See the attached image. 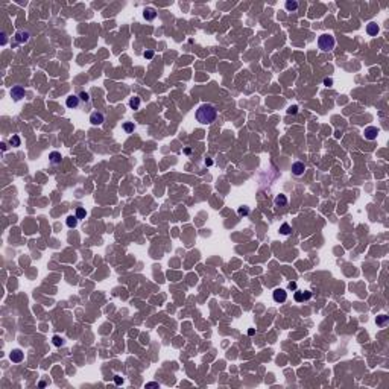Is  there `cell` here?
<instances>
[{"mask_svg":"<svg viewBox=\"0 0 389 389\" xmlns=\"http://www.w3.org/2000/svg\"><path fill=\"white\" fill-rule=\"evenodd\" d=\"M216 117H217V111L210 104H202L196 109V120L202 125H210L216 120Z\"/></svg>","mask_w":389,"mask_h":389,"instance_id":"6da1fadb","label":"cell"},{"mask_svg":"<svg viewBox=\"0 0 389 389\" xmlns=\"http://www.w3.org/2000/svg\"><path fill=\"white\" fill-rule=\"evenodd\" d=\"M334 44H336V40L334 36L330 35V34H324L318 38V47L322 50V52H330L334 49Z\"/></svg>","mask_w":389,"mask_h":389,"instance_id":"7a4b0ae2","label":"cell"},{"mask_svg":"<svg viewBox=\"0 0 389 389\" xmlns=\"http://www.w3.org/2000/svg\"><path fill=\"white\" fill-rule=\"evenodd\" d=\"M272 298H274L275 303H280V304H281V303H284V301L287 299V292H286L284 289H280V287H278V289H275V290L272 292Z\"/></svg>","mask_w":389,"mask_h":389,"instance_id":"3957f363","label":"cell"},{"mask_svg":"<svg viewBox=\"0 0 389 389\" xmlns=\"http://www.w3.org/2000/svg\"><path fill=\"white\" fill-rule=\"evenodd\" d=\"M104 120H105L104 114H102V113H99V111H95V113H91V114H90V123H91V125H95V126L102 125V123H104Z\"/></svg>","mask_w":389,"mask_h":389,"instance_id":"277c9868","label":"cell"},{"mask_svg":"<svg viewBox=\"0 0 389 389\" xmlns=\"http://www.w3.org/2000/svg\"><path fill=\"white\" fill-rule=\"evenodd\" d=\"M366 140H376L378 135V128L377 126H368L365 128V132H363Z\"/></svg>","mask_w":389,"mask_h":389,"instance_id":"5b68a950","label":"cell"},{"mask_svg":"<svg viewBox=\"0 0 389 389\" xmlns=\"http://www.w3.org/2000/svg\"><path fill=\"white\" fill-rule=\"evenodd\" d=\"M24 95H26V91H24L23 87H20V85H15V87H12L11 96H12V99H14V100H20L22 97H24Z\"/></svg>","mask_w":389,"mask_h":389,"instance_id":"8992f818","label":"cell"},{"mask_svg":"<svg viewBox=\"0 0 389 389\" xmlns=\"http://www.w3.org/2000/svg\"><path fill=\"white\" fill-rule=\"evenodd\" d=\"M29 31H18L17 34H15V43H18V44H24V43H27L29 41Z\"/></svg>","mask_w":389,"mask_h":389,"instance_id":"52a82bcc","label":"cell"},{"mask_svg":"<svg viewBox=\"0 0 389 389\" xmlns=\"http://www.w3.org/2000/svg\"><path fill=\"white\" fill-rule=\"evenodd\" d=\"M294 298H295V301H296V303H303V301H307V299H310V298H312V292H309V290H306V292L296 290L295 295H294Z\"/></svg>","mask_w":389,"mask_h":389,"instance_id":"ba28073f","label":"cell"},{"mask_svg":"<svg viewBox=\"0 0 389 389\" xmlns=\"http://www.w3.org/2000/svg\"><path fill=\"white\" fill-rule=\"evenodd\" d=\"M292 172H294V175H296V177H301L306 172V164L301 163V161H295L294 164H292Z\"/></svg>","mask_w":389,"mask_h":389,"instance_id":"9c48e42d","label":"cell"},{"mask_svg":"<svg viewBox=\"0 0 389 389\" xmlns=\"http://www.w3.org/2000/svg\"><path fill=\"white\" fill-rule=\"evenodd\" d=\"M79 96H75V95H71V96H69L67 99H66V105H67V108H70V109H75V108H78L79 106Z\"/></svg>","mask_w":389,"mask_h":389,"instance_id":"30bf717a","label":"cell"},{"mask_svg":"<svg viewBox=\"0 0 389 389\" xmlns=\"http://www.w3.org/2000/svg\"><path fill=\"white\" fill-rule=\"evenodd\" d=\"M9 359L14 363H20L23 360V351L22 350H12V353L9 354Z\"/></svg>","mask_w":389,"mask_h":389,"instance_id":"8fae6325","label":"cell"},{"mask_svg":"<svg viewBox=\"0 0 389 389\" xmlns=\"http://www.w3.org/2000/svg\"><path fill=\"white\" fill-rule=\"evenodd\" d=\"M380 32V27L377 26V23H374V22H371V23L366 24V34L371 36H376Z\"/></svg>","mask_w":389,"mask_h":389,"instance_id":"7c38bea8","label":"cell"},{"mask_svg":"<svg viewBox=\"0 0 389 389\" xmlns=\"http://www.w3.org/2000/svg\"><path fill=\"white\" fill-rule=\"evenodd\" d=\"M143 17L148 20V22H152L157 18V11L153 9V8H146L144 11H143Z\"/></svg>","mask_w":389,"mask_h":389,"instance_id":"4fadbf2b","label":"cell"},{"mask_svg":"<svg viewBox=\"0 0 389 389\" xmlns=\"http://www.w3.org/2000/svg\"><path fill=\"white\" fill-rule=\"evenodd\" d=\"M49 161H50L52 164H61V161H62V157H61V153H59V152L53 151V152L49 153Z\"/></svg>","mask_w":389,"mask_h":389,"instance_id":"5bb4252c","label":"cell"},{"mask_svg":"<svg viewBox=\"0 0 389 389\" xmlns=\"http://www.w3.org/2000/svg\"><path fill=\"white\" fill-rule=\"evenodd\" d=\"M284 6H286V9H287V11L294 12V11L298 9V2H296V0H287Z\"/></svg>","mask_w":389,"mask_h":389,"instance_id":"9a60e30c","label":"cell"},{"mask_svg":"<svg viewBox=\"0 0 389 389\" xmlns=\"http://www.w3.org/2000/svg\"><path fill=\"white\" fill-rule=\"evenodd\" d=\"M140 104H142L140 97H131V99H129L131 109H139V108H140Z\"/></svg>","mask_w":389,"mask_h":389,"instance_id":"2e32d148","label":"cell"},{"mask_svg":"<svg viewBox=\"0 0 389 389\" xmlns=\"http://www.w3.org/2000/svg\"><path fill=\"white\" fill-rule=\"evenodd\" d=\"M66 224L69 228H75L76 225H78V217L76 216H69L67 219H66Z\"/></svg>","mask_w":389,"mask_h":389,"instance_id":"e0dca14e","label":"cell"},{"mask_svg":"<svg viewBox=\"0 0 389 389\" xmlns=\"http://www.w3.org/2000/svg\"><path fill=\"white\" fill-rule=\"evenodd\" d=\"M287 204V198L284 196V195H278L277 198H275V205H278V207H284Z\"/></svg>","mask_w":389,"mask_h":389,"instance_id":"ac0fdd59","label":"cell"},{"mask_svg":"<svg viewBox=\"0 0 389 389\" xmlns=\"http://www.w3.org/2000/svg\"><path fill=\"white\" fill-rule=\"evenodd\" d=\"M280 233H281L283 236H289V234L292 233V226L289 224H283L280 226Z\"/></svg>","mask_w":389,"mask_h":389,"instance_id":"d6986e66","label":"cell"},{"mask_svg":"<svg viewBox=\"0 0 389 389\" xmlns=\"http://www.w3.org/2000/svg\"><path fill=\"white\" fill-rule=\"evenodd\" d=\"M9 144H11V146H15V148H17V146H20V144H22L20 137H18V135H12L11 139H9Z\"/></svg>","mask_w":389,"mask_h":389,"instance_id":"ffe728a7","label":"cell"},{"mask_svg":"<svg viewBox=\"0 0 389 389\" xmlns=\"http://www.w3.org/2000/svg\"><path fill=\"white\" fill-rule=\"evenodd\" d=\"M376 322H377V325L383 327V325H385V324L388 322V316H386V315H380V316H377Z\"/></svg>","mask_w":389,"mask_h":389,"instance_id":"44dd1931","label":"cell"},{"mask_svg":"<svg viewBox=\"0 0 389 389\" xmlns=\"http://www.w3.org/2000/svg\"><path fill=\"white\" fill-rule=\"evenodd\" d=\"M123 131H125V132H128V134L132 132V131H134V123H132V122H126V123H123Z\"/></svg>","mask_w":389,"mask_h":389,"instance_id":"7402d4cb","label":"cell"},{"mask_svg":"<svg viewBox=\"0 0 389 389\" xmlns=\"http://www.w3.org/2000/svg\"><path fill=\"white\" fill-rule=\"evenodd\" d=\"M237 213H239V216H248V214H249V207H246V205H243V207H239Z\"/></svg>","mask_w":389,"mask_h":389,"instance_id":"603a6c76","label":"cell"},{"mask_svg":"<svg viewBox=\"0 0 389 389\" xmlns=\"http://www.w3.org/2000/svg\"><path fill=\"white\" fill-rule=\"evenodd\" d=\"M52 342H53V345H55V347H61V345L64 343L62 338H59V336H53V338H52Z\"/></svg>","mask_w":389,"mask_h":389,"instance_id":"cb8c5ba5","label":"cell"},{"mask_svg":"<svg viewBox=\"0 0 389 389\" xmlns=\"http://www.w3.org/2000/svg\"><path fill=\"white\" fill-rule=\"evenodd\" d=\"M75 216H76L78 219H84V217L87 216V212H85L84 208H78V210H76V214H75Z\"/></svg>","mask_w":389,"mask_h":389,"instance_id":"d4e9b609","label":"cell"},{"mask_svg":"<svg viewBox=\"0 0 389 389\" xmlns=\"http://www.w3.org/2000/svg\"><path fill=\"white\" fill-rule=\"evenodd\" d=\"M79 99H81L82 102H88V100H90V95L85 93V91H81V93H79Z\"/></svg>","mask_w":389,"mask_h":389,"instance_id":"484cf974","label":"cell"},{"mask_svg":"<svg viewBox=\"0 0 389 389\" xmlns=\"http://www.w3.org/2000/svg\"><path fill=\"white\" fill-rule=\"evenodd\" d=\"M143 56H144L146 59H152L153 58V52H152V50H146V52L143 53Z\"/></svg>","mask_w":389,"mask_h":389,"instance_id":"4316f807","label":"cell"},{"mask_svg":"<svg viewBox=\"0 0 389 389\" xmlns=\"http://www.w3.org/2000/svg\"><path fill=\"white\" fill-rule=\"evenodd\" d=\"M298 113V106H290L289 109H287V114H296Z\"/></svg>","mask_w":389,"mask_h":389,"instance_id":"83f0119b","label":"cell"},{"mask_svg":"<svg viewBox=\"0 0 389 389\" xmlns=\"http://www.w3.org/2000/svg\"><path fill=\"white\" fill-rule=\"evenodd\" d=\"M324 85L325 87H333V79L331 78H325L324 79Z\"/></svg>","mask_w":389,"mask_h":389,"instance_id":"f1b7e54d","label":"cell"},{"mask_svg":"<svg viewBox=\"0 0 389 389\" xmlns=\"http://www.w3.org/2000/svg\"><path fill=\"white\" fill-rule=\"evenodd\" d=\"M114 383H116V385H119V386H120V385H122V383H123V378L120 377V376H114Z\"/></svg>","mask_w":389,"mask_h":389,"instance_id":"f546056e","label":"cell"},{"mask_svg":"<svg viewBox=\"0 0 389 389\" xmlns=\"http://www.w3.org/2000/svg\"><path fill=\"white\" fill-rule=\"evenodd\" d=\"M146 386H148V388H160V385H158V383H155V382H151V383H148Z\"/></svg>","mask_w":389,"mask_h":389,"instance_id":"4dcf8cb0","label":"cell"},{"mask_svg":"<svg viewBox=\"0 0 389 389\" xmlns=\"http://www.w3.org/2000/svg\"><path fill=\"white\" fill-rule=\"evenodd\" d=\"M0 36H2V46H5V44H6V34L2 32V35Z\"/></svg>","mask_w":389,"mask_h":389,"instance_id":"1f68e13d","label":"cell"},{"mask_svg":"<svg viewBox=\"0 0 389 389\" xmlns=\"http://www.w3.org/2000/svg\"><path fill=\"white\" fill-rule=\"evenodd\" d=\"M289 289H290V290H296V283H295V281L289 283Z\"/></svg>","mask_w":389,"mask_h":389,"instance_id":"d6a6232c","label":"cell"},{"mask_svg":"<svg viewBox=\"0 0 389 389\" xmlns=\"http://www.w3.org/2000/svg\"><path fill=\"white\" fill-rule=\"evenodd\" d=\"M0 148H2V151H6V148H8V146H6V143H2V144H0Z\"/></svg>","mask_w":389,"mask_h":389,"instance_id":"836d02e7","label":"cell"},{"mask_svg":"<svg viewBox=\"0 0 389 389\" xmlns=\"http://www.w3.org/2000/svg\"><path fill=\"white\" fill-rule=\"evenodd\" d=\"M254 333H255V330H254V328H251V330H248V334H249V336H252V334H254Z\"/></svg>","mask_w":389,"mask_h":389,"instance_id":"e575fe53","label":"cell"}]
</instances>
